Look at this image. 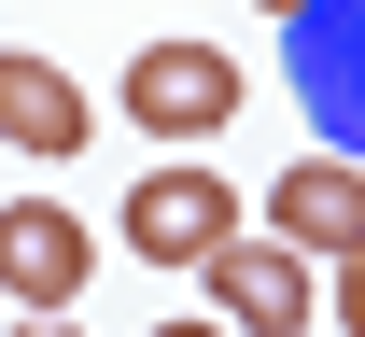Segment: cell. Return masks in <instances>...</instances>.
<instances>
[{
  "mask_svg": "<svg viewBox=\"0 0 365 337\" xmlns=\"http://www.w3.org/2000/svg\"><path fill=\"white\" fill-rule=\"evenodd\" d=\"M281 71L323 141L365 155V0H281Z\"/></svg>",
  "mask_w": 365,
  "mask_h": 337,
  "instance_id": "obj_1",
  "label": "cell"
},
{
  "mask_svg": "<svg viewBox=\"0 0 365 337\" xmlns=\"http://www.w3.org/2000/svg\"><path fill=\"white\" fill-rule=\"evenodd\" d=\"M127 113L155 127V141H211L239 113V56L225 43H140L127 56Z\"/></svg>",
  "mask_w": 365,
  "mask_h": 337,
  "instance_id": "obj_2",
  "label": "cell"
},
{
  "mask_svg": "<svg viewBox=\"0 0 365 337\" xmlns=\"http://www.w3.org/2000/svg\"><path fill=\"white\" fill-rule=\"evenodd\" d=\"M225 239H239V197L211 183V169H155V183L127 197V253L140 267H211Z\"/></svg>",
  "mask_w": 365,
  "mask_h": 337,
  "instance_id": "obj_3",
  "label": "cell"
},
{
  "mask_svg": "<svg viewBox=\"0 0 365 337\" xmlns=\"http://www.w3.org/2000/svg\"><path fill=\"white\" fill-rule=\"evenodd\" d=\"M85 267H98L85 211H56V197H14V211H0V295H14V309H71Z\"/></svg>",
  "mask_w": 365,
  "mask_h": 337,
  "instance_id": "obj_4",
  "label": "cell"
},
{
  "mask_svg": "<svg viewBox=\"0 0 365 337\" xmlns=\"http://www.w3.org/2000/svg\"><path fill=\"white\" fill-rule=\"evenodd\" d=\"M267 239L281 253H365V155H295L267 183Z\"/></svg>",
  "mask_w": 365,
  "mask_h": 337,
  "instance_id": "obj_5",
  "label": "cell"
},
{
  "mask_svg": "<svg viewBox=\"0 0 365 337\" xmlns=\"http://www.w3.org/2000/svg\"><path fill=\"white\" fill-rule=\"evenodd\" d=\"M211 309H225V337H295V323H309V253L225 239V253H211Z\"/></svg>",
  "mask_w": 365,
  "mask_h": 337,
  "instance_id": "obj_6",
  "label": "cell"
},
{
  "mask_svg": "<svg viewBox=\"0 0 365 337\" xmlns=\"http://www.w3.org/2000/svg\"><path fill=\"white\" fill-rule=\"evenodd\" d=\"M0 141L14 155H85L98 113H85V85H71L56 56H0Z\"/></svg>",
  "mask_w": 365,
  "mask_h": 337,
  "instance_id": "obj_7",
  "label": "cell"
},
{
  "mask_svg": "<svg viewBox=\"0 0 365 337\" xmlns=\"http://www.w3.org/2000/svg\"><path fill=\"white\" fill-rule=\"evenodd\" d=\"M337 337H365V253H337Z\"/></svg>",
  "mask_w": 365,
  "mask_h": 337,
  "instance_id": "obj_8",
  "label": "cell"
},
{
  "mask_svg": "<svg viewBox=\"0 0 365 337\" xmlns=\"http://www.w3.org/2000/svg\"><path fill=\"white\" fill-rule=\"evenodd\" d=\"M14 337H71V309H29V323H14Z\"/></svg>",
  "mask_w": 365,
  "mask_h": 337,
  "instance_id": "obj_9",
  "label": "cell"
},
{
  "mask_svg": "<svg viewBox=\"0 0 365 337\" xmlns=\"http://www.w3.org/2000/svg\"><path fill=\"white\" fill-rule=\"evenodd\" d=\"M155 337H225V323H155Z\"/></svg>",
  "mask_w": 365,
  "mask_h": 337,
  "instance_id": "obj_10",
  "label": "cell"
}]
</instances>
